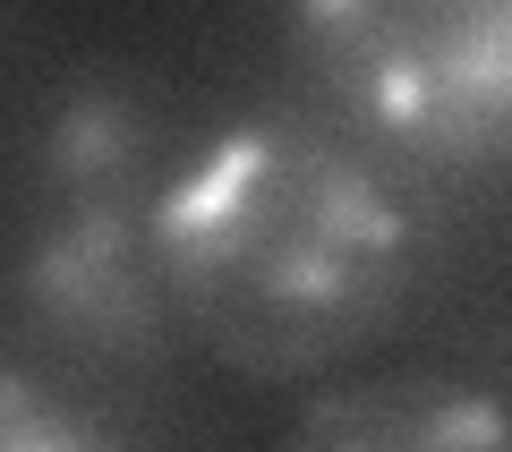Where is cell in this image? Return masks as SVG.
<instances>
[{
    "instance_id": "1",
    "label": "cell",
    "mask_w": 512,
    "mask_h": 452,
    "mask_svg": "<svg viewBox=\"0 0 512 452\" xmlns=\"http://www.w3.org/2000/svg\"><path fill=\"white\" fill-rule=\"evenodd\" d=\"M154 248L171 316L222 367L299 384L402 316L419 222L359 137L308 111H239L163 171Z\"/></svg>"
},
{
    "instance_id": "2",
    "label": "cell",
    "mask_w": 512,
    "mask_h": 452,
    "mask_svg": "<svg viewBox=\"0 0 512 452\" xmlns=\"http://www.w3.org/2000/svg\"><path fill=\"white\" fill-rule=\"evenodd\" d=\"M154 205H163L154 120L120 86L69 94L35 154V205L18 239L26 308L69 342L146 350L171 325Z\"/></svg>"
},
{
    "instance_id": "3",
    "label": "cell",
    "mask_w": 512,
    "mask_h": 452,
    "mask_svg": "<svg viewBox=\"0 0 512 452\" xmlns=\"http://www.w3.org/2000/svg\"><path fill=\"white\" fill-rule=\"evenodd\" d=\"M291 43L359 128L427 163H512V0H333Z\"/></svg>"
},
{
    "instance_id": "4",
    "label": "cell",
    "mask_w": 512,
    "mask_h": 452,
    "mask_svg": "<svg viewBox=\"0 0 512 452\" xmlns=\"http://www.w3.org/2000/svg\"><path fill=\"white\" fill-rule=\"evenodd\" d=\"M274 452H512V393L453 367H367L316 384Z\"/></svg>"
},
{
    "instance_id": "5",
    "label": "cell",
    "mask_w": 512,
    "mask_h": 452,
    "mask_svg": "<svg viewBox=\"0 0 512 452\" xmlns=\"http://www.w3.org/2000/svg\"><path fill=\"white\" fill-rule=\"evenodd\" d=\"M0 452H128V444L52 376L0 359Z\"/></svg>"
}]
</instances>
